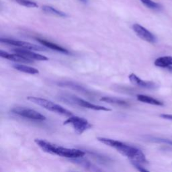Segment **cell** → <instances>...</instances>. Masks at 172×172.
<instances>
[{
	"label": "cell",
	"mask_w": 172,
	"mask_h": 172,
	"mask_svg": "<svg viewBox=\"0 0 172 172\" xmlns=\"http://www.w3.org/2000/svg\"><path fill=\"white\" fill-rule=\"evenodd\" d=\"M42 10L44 12L47 13L48 14H51L52 16H58L61 17H67V14L66 13L57 10V9L52 7L49 6H44L42 7Z\"/></svg>",
	"instance_id": "cell-19"
},
{
	"label": "cell",
	"mask_w": 172,
	"mask_h": 172,
	"mask_svg": "<svg viewBox=\"0 0 172 172\" xmlns=\"http://www.w3.org/2000/svg\"><path fill=\"white\" fill-rule=\"evenodd\" d=\"M133 29L135 34L143 41L150 43H155L156 42L155 37L141 25L139 24H135L133 26Z\"/></svg>",
	"instance_id": "cell-8"
},
{
	"label": "cell",
	"mask_w": 172,
	"mask_h": 172,
	"mask_svg": "<svg viewBox=\"0 0 172 172\" xmlns=\"http://www.w3.org/2000/svg\"><path fill=\"white\" fill-rule=\"evenodd\" d=\"M15 1L20 4V5L23 6L27 7H37L38 5L36 2H34L31 0H15Z\"/></svg>",
	"instance_id": "cell-21"
},
{
	"label": "cell",
	"mask_w": 172,
	"mask_h": 172,
	"mask_svg": "<svg viewBox=\"0 0 172 172\" xmlns=\"http://www.w3.org/2000/svg\"><path fill=\"white\" fill-rule=\"evenodd\" d=\"M12 67L15 69L16 70L20 72H23L25 73L31 74V75H35L38 74L39 71L32 67H30V66L24 65H20V64H14L12 65Z\"/></svg>",
	"instance_id": "cell-16"
},
{
	"label": "cell",
	"mask_w": 172,
	"mask_h": 172,
	"mask_svg": "<svg viewBox=\"0 0 172 172\" xmlns=\"http://www.w3.org/2000/svg\"><path fill=\"white\" fill-rule=\"evenodd\" d=\"M154 64L158 67L168 68L172 66V57L165 56L159 57L155 61Z\"/></svg>",
	"instance_id": "cell-15"
},
{
	"label": "cell",
	"mask_w": 172,
	"mask_h": 172,
	"mask_svg": "<svg viewBox=\"0 0 172 172\" xmlns=\"http://www.w3.org/2000/svg\"><path fill=\"white\" fill-rule=\"evenodd\" d=\"M130 163H131V164L133 165L138 171H149V170H147V169H145V167L142 165V164H140V163H139V162L135 161H130Z\"/></svg>",
	"instance_id": "cell-23"
},
{
	"label": "cell",
	"mask_w": 172,
	"mask_h": 172,
	"mask_svg": "<svg viewBox=\"0 0 172 172\" xmlns=\"http://www.w3.org/2000/svg\"><path fill=\"white\" fill-rule=\"evenodd\" d=\"M0 41L2 43L7 44V45H12L14 47H17L19 48H25V49L32 50V51H46V48L45 47H42L41 46H38L37 45H34V44L27 42L25 41H17V40H14L10 38H2L0 39Z\"/></svg>",
	"instance_id": "cell-6"
},
{
	"label": "cell",
	"mask_w": 172,
	"mask_h": 172,
	"mask_svg": "<svg viewBox=\"0 0 172 172\" xmlns=\"http://www.w3.org/2000/svg\"><path fill=\"white\" fill-rule=\"evenodd\" d=\"M0 56L3 59H7L9 61H14V62H19V63H33L32 60L26 58V57L20 55L18 54H10L7 52L3 51V50L0 51Z\"/></svg>",
	"instance_id": "cell-11"
},
{
	"label": "cell",
	"mask_w": 172,
	"mask_h": 172,
	"mask_svg": "<svg viewBox=\"0 0 172 172\" xmlns=\"http://www.w3.org/2000/svg\"><path fill=\"white\" fill-rule=\"evenodd\" d=\"M27 100L35 104L40 106H41L46 110H49L51 112H55L57 114H61V115L69 117L71 116H73V113L69 111V110H67L63 106H61V105L57 104L47 99L34 96H28Z\"/></svg>",
	"instance_id": "cell-3"
},
{
	"label": "cell",
	"mask_w": 172,
	"mask_h": 172,
	"mask_svg": "<svg viewBox=\"0 0 172 172\" xmlns=\"http://www.w3.org/2000/svg\"><path fill=\"white\" fill-rule=\"evenodd\" d=\"M98 140L112 148L115 149L122 155L129 158L130 161H135L142 164H147L148 160L145 155L137 147L127 145L117 140L105 137H98Z\"/></svg>",
	"instance_id": "cell-1"
},
{
	"label": "cell",
	"mask_w": 172,
	"mask_h": 172,
	"mask_svg": "<svg viewBox=\"0 0 172 172\" xmlns=\"http://www.w3.org/2000/svg\"><path fill=\"white\" fill-rule=\"evenodd\" d=\"M58 85L61 87H68L71 88V89L76 90L77 91L81 92V93L88 94H90V92L89 90H87L86 88H85L83 86H81L80 85L77 84V83L72 82V81H62L58 83Z\"/></svg>",
	"instance_id": "cell-14"
},
{
	"label": "cell",
	"mask_w": 172,
	"mask_h": 172,
	"mask_svg": "<svg viewBox=\"0 0 172 172\" xmlns=\"http://www.w3.org/2000/svg\"><path fill=\"white\" fill-rule=\"evenodd\" d=\"M11 112L16 114L17 116H20L21 117L26 118L28 119H30V120H38V121H43L45 120L47 118L36 110L27 108H23V107H17L14 108L11 110Z\"/></svg>",
	"instance_id": "cell-5"
},
{
	"label": "cell",
	"mask_w": 172,
	"mask_h": 172,
	"mask_svg": "<svg viewBox=\"0 0 172 172\" xmlns=\"http://www.w3.org/2000/svg\"><path fill=\"white\" fill-rule=\"evenodd\" d=\"M167 69H168L169 71H170V72L172 73V66H171V67H168V68H167Z\"/></svg>",
	"instance_id": "cell-26"
},
{
	"label": "cell",
	"mask_w": 172,
	"mask_h": 172,
	"mask_svg": "<svg viewBox=\"0 0 172 172\" xmlns=\"http://www.w3.org/2000/svg\"><path fill=\"white\" fill-rule=\"evenodd\" d=\"M140 1L145 6L151 9V10H160V9L161 7L160 4L153 2L152 0H140Z\"/></svg>",
	"instance_id": "cell-20"
},
{
	"label": "cell",
	"mask_w": 172,
	"mask_h": 172,
	"mask_svg": "<svg viewBox=\"0 0 172 172\" xmlns=\"http://www.w3.org/2000/svg\"><path fill=\"white\" fill-rule=\"evenodd\" d=\"M150 140L153 141V142H155V143H165L170 145L171 146H172V140L170 139H162V138H158V137H150L149 139Z\"/></svg>",
	"instance_id": "cell-22"
},
{
	"label": "cell",
	"mask_w": 172,
	"mask_h": 172,
	"mask_svg": "<svg viewBox=\"0 0 172 172\" xmlns=\"http://www.w3.org/2000/svg\"><path fill=\"white\" fill-rule=\"evenodd\" d=\"M13 52H14V53L18 54L20 55L26 57V58L32 61H44L48 60V58H47V57L40 54H37L36 52H33V51L32 50L25 49V48H15V49L13 50Z\"/></svg>",
	"instance_id": "cell-9"
},
{
	"label": "cell",
	"mask_w": 172,
	"mask_h": 172,
	"mask_svg": "<svg viewBox=\"0 0 172 172\" xmlns=\"http://www.w3.org/2000/svg\"><path fill=\"white\" fill-rule=\"evenodd\" d=\"M100 100L102 101V102H105L109 104L120 106L127 107L129 106V103L126 102V101L118 99L117 98H112V97H102V98L100 99Z\"/></svg>",
	"instance_id": "cell-18"
},
{
	"label": "cell",
	"mask_w": 172,
	"mask_h": 172,
	"mask_svg": "<svg viewBox=\"0 0 172 172\" xmlns=\"http://www.w3.org/2000/svg\"><path fill=\"white\" fill-rule=\"evenodd\" d=\"M67 98L69 100V101L71 102V103H73L79 106H81L83 108L94 110H98V111H111V109L106 108L104 106H99L90 103L86 100L79 98L76 96H69L67 97Z\"/></svg>",
	"instance_id": "cell-7"
},
{
	"label": "cell",
	"mask_w": 172,
	"mask_h": 172,
	"mask_svg": "<svg viewBox=\"0 0 172 172\" xmlns=\"http://www.w3.org/2000/svg\"><path fill=\"white\" fill-rule=\"evenodd\" d=\"M64 125H71L75 132L78 135H81L85 131L92 128V125L86 118L77 116H71L64 122Z\"/></svg>",
	"instance_id": "cell-4"
},
{
	"label": "cell",
	"mask_w": 172,
	"mask_h": 172,
	"mask_svg": "<svg viewBox=\"0 0 172 172\" xmlns=\"http://www.w3.org/2000/svg\"><path fill=\"white\" fill-rule=\"evenodd\" d=\"M79 2L83 3H84V4H86L88 3V1H89V0H79Z\"/></svg>",
	"instance_id": "cell-25"
},
{
	"label": "cell",
	"mask_w": 172,
	"mask_h": 172,
	"mask_svg": "<svg viewBox=\"0 0 172 172\" xmlns=\"http://www.w3.org/2000/svg\"><path fill=\"white\" fill-rule=\"evenodd\" d=\"M70 160L72 162L75 163V164H76L79 165L84 167V168H86L87 170L102 171V170L98 168V167L92 164V163H91L90 161L85 160V159H83L82 157H78V158H75V159H70Z\"/></svg>",
	"instance_id": "cell-13"
},
{
	"label": "cell",
	"mask_w": 172,
	"mask_h": 172,
	"mask_svg": "<svg viewBox=\"0 0 172 172\" xmlns=\"http://www.w3.org/2000/svg\"><path fill=\"white\" fill-rule=\"evenodd\" d=\"M34 142L44 152L52 154V155H57L69 159L81 157L86 155V152L80 149L65 148L44 139H34Z\"/></svg>",
	"instance_id": "cell-2"
},
{
	"label": "cell",
	"mask_w": 172,
	"mask_h": 172,
	"mask_svg": "<svg viewBox=\"0 0 172 172\" xmlns=\"http://www.w3.org/2000/svg\"><path fill=\"white\" fill-rule=\"evenodd\" d=\"M129 79L130 81L133 85L138 86L139 87L145 88V89L149 90H155L157 87V86L155 83L149 81H144L140 79L134 73H131L129 75Z\"/></svg>",
	"instance_id": "cell-10"
},
{
	"label": "cell",
	"mask_w": 172,
	"mask_h": 172,
	"mask_svg": "<svg viewBox=\"0 0 172 172\" xmlns=\"http://www.w3.org/2000/svg\"><path fill=\"white\" fill-rule=\"evenodd\" d=\"M160 116H161L162 118L166 119V120H172V114H161Z\"/></svg>",
	"instance_id": "cell-24"
},
{
	"label": "cell",
	"mask_w": 172,
	"mask_h": 172,
	"mask_svg": "<svg viewBox=\"0 0 172 172\" xmlns=\"http://www.w3.org/2000/svg\"><path fill=\"white\" fill-rule=\"evenodd\" d=\"M136 98H137V100L140 101V102L143 103L155 105V106H164V103L161 102V101L146 95L139 94L136 96Z\"/></svg>",
	"instance_id": "cell-17"
},
{
	"label": "cell",
	"mask_w": 172,
	"mask_h": 172,
	"mask_svg": "<svg viewBox=\"0 0 172 172\" xmlns=\"http://www.w3.org/2000/svg\"><path fill=\"white\" fill-rule=\"evenodd\" d=\"M37 41L39 42L42 44V45L45 47L47 48H50V49H52L53 51H57V52H61V53H63V54H69V51L68 50L66 49V48L61 47L58 45H57V44L55 43H53L52 42H50L48 41H47V40L45 39H42V38H37Z\"/></svg>",
	"instance_id": "cell-12"
}]
</instances>
